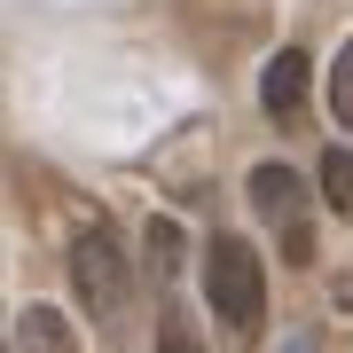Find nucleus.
<instances>
[{"instance_id":"f257e3e1","label":"nucleus","mask_w":353,"mask_h":353,"mask_svg":"<svg viewBox=\"0 0 353 353\" xmlns=\"http://www.w3.org/2000/svg\"><path fill=\"white\" fill-rule=\"evenodd\" d=\"M71 290H79V306L94 314V330H126V299H134V267H126V252H118V236L102 220H87L71 236Z\"/></svg>"},{"instance_id":"f03ea898","label":"nucleus","mask_w":353,"mask_h":353,"mask_svg":"<svg viewBox=\"0 0 353 353\" xmlns=\"http://www.w3.org/2000/svg\"><path fill=\"white\" fill-rule=\"evenodd\" d=\"M204 299H212V314L236 338H252L267 322V267L243 236H212V252H204Z\"/></svg>"},{"instance_id":"7ed1b4c3","label":"nucleus","mask_w":353,"mask_h":353,"mask_svg":"<svg viewBox=\"0 0 353 353\" xmlns=\"http://www.w3.org/2000/svg\"><path fill=\"white\" fill-rule=\"evenodd\" d=\"M252 204H259V220H275L283 228V252L290 259H306V252H314V243H306V181L299 173H290V165H259V173H252Z\"/></svg>"},{"instance_id":"20e7f679","label":"nucleus","mask_w":353,"mask_h":353,"mask_svg":"<svg viewBox=\"0 0 353 353\" xmlns=\"http://www.w3.org/2000/svg\"><path fill=\"white\" fill-rule=\"evenodd\" d=\"M306 87H314V71H306V55H299V48H283L275 63H267V110H275L283 126H290V118L306 110Z\"/></svg>"},{"instance_id":"39448f33","label":"nucleus","mask_w":353,"mask_h":353,"mask_svg":"<svg viewBox=\"0 0 353 353\" xmlns=\"http://www.w3.org/2000/svg\"><path fill=\"white\" fill-rule=\"evenodd\" d=\"M322 196L353 220V150H330V157H322Z\"/></svg>"},{"instance_id":"423d86ee","label":"nucleus","mask_w":353,"mask_h":353,"mask_svg":"<svg viewBox=\"0 0 353 353\" xmlns=\"http://www.w3.org/2000/svg\"><path fill=\"white\" fill-rule=\"evenodd\" d=\"M330 110H338L345 126H353V39L338 48V63H330Z\"/></svg>"},{"instance_id":"0eeeda50","label":"nucleus","mask_w":353,"mask_h":353,"mask_svg":"<svg viewBox=\"0 0 353 353\" xmlns=\"http://www.w3.org/2000/svg\"><path fill=\"white\" fill-rule=\"evenodd\" d=\"M157 353H204V345L189 338V322H181V314H165V330H157Z\"/></svg>"}]
</instances>
